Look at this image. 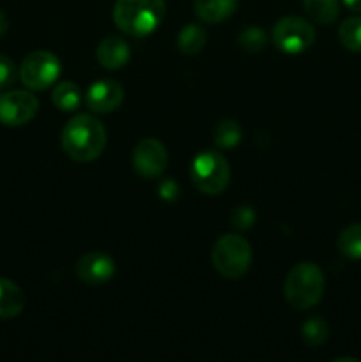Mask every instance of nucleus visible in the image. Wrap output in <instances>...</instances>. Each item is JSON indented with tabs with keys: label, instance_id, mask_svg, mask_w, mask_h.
<instances>
[{
	"label": "nucleus",
	"instance_id": "nucleus-20",
	"mask_svg": "<svg viewBox=\"0 0 361 362\" xmlns=\"http://www.w3.org/2000/svg\"><path fill=\"white\" fill-rule=\"evenodd\" d=\"M243 131L236 120H222L214 127V141L219 148H232L241 141Z\"/></svg>",
	"mask_w": 361,
	"mask_h": 362
},
{
	"label": "nucleus",
	"instance_id": "nucleus-22",
	"mask_svg": "<svg viewBox=\"0 0 361 362\" xmlns=\"http://www.w3.org/2000/svg\"><path fill=\"white\" fill-rule=\"evenodd\" d=\"M239 46L248 53H258L265 46V34L257 27H250L241 32Z\"/></svg>",
	"mask_w": 361,
	"mask_h": 362
},
{
	"label": "nucleus",
	"instance_id": "nucleus-25",
	"mask_svg": "<svg viewBox=\"0 0 361 362\" xmlns=\"http://www.w3.org/2000/svg\"><path fill=\"white\" fill-rule=\"evenodd\" d=\"M159 193H161V197L165 198V200H173V198L177 197V184L173 182V180H165V182L161 184V187H159Z\"/></svg>",
	"mask_w": 361,
	"mask_h": 362
},
{
	"label": "nucleus",
	"instance_id": "nucleus-3",
	"mask_svg": "<svg viewBox=\"0 0 361 362\" xmlns=\"http://www.w3.org/2000/svg\"><path fill=\"white\" fill-rule=\"evenodd\" d=\"M324 274L321 267L311 262L297 264L289 271L283 285L287 303L296 310H308L319 304L324 296Z\"/></svg>",
	"mask_w": 361,
	"mask_h": 362
},
{
	"label": "nucleus",
	"instance_id": "nucleus-7",
	"mask_svg": "<svg viewBox=\"0 0 361 362\" xmlns=\"http://www.w3.org/2000/svg\"><path fill=\"white\" fill-rule=\"evenodd\" d=\"M314 41V27L301 16H285L273 27V42L280 52L289 55L306 52Z\"/></svg>",
	"mask_w": 361,
	"mask_h": 362
},
{
	"label": "nucleus",
	"instance_id": "nucleus-6",
	"mask_svg": "<svg viewBox=\"0 0 361 362\" xmlns=\"http://www.w3.org/2000/svg\"><path fill=\"white\" fill-rule=\"evenodd\" d=\"M60 60L46 49L32 52L23 59L20 66V80L30 90H45L52 87L60 76Z\"/></svg>",
	"mask_w": 361,
	"mask_h": 362
},
{
	"label": "nucleus",
	"instance_id": "nucleus-16",
	"mask_svg": "<svg viewBox=\"0 0 361 362\" xmlns=\"http://www.w3.org/2000/svg\"><path fill=\"white\" fill-rule=\"evenodd\" d=\"M52 101L60 112H74L81 103V90L73 81H60L52 92Z\"/></svg>",
	"mask_w": 361,
	"mask_h": 362
},
{
	"label": "nucleus",
	"instance_id": "nucleus-13",
	"mask_svg": "<svg viewBox=\"0 0 361 362\" xmlns=\"http://www.w3.org/2000/svg\"><path fill=\"white\" fill-rule=\"evenodd\" d=\"M239 0H195L193 11L204 23H219L236 13Z\"/></svg>",
	"mask_w": 361,
	"mask_h": 362
},
{
	"label": "nucleus",
	"instance_id": "nucleus-12",
	"mask_svg": "<svg viewBox=\"0 0 361 362\" xmlns=\"http://www.w3.org/2000/svg\"><path fill=\"white\" fill-rule=\"evenodd\" d=\"M96 59L105 69L117 71L130 60V45L119 35H106L96 49Z\"/></svg>",
	"mask_w": 361,
	"mask_h": 362
},
{
	"label": "nucleus",
	"instance_id": "nucleus-10",
	"mask_svg": "<svg viewBox=\"0 0 361 362\" xmlns=\"http://www.w3.org/2000/svg\"><path fill=\"white\" fill-rule=\"evenodd\" d=\"M115 274V262L110 255L94 251L78 260L76 276L87 285H103Z\"/></svg>",
	"mask_w": 361,
	"mask_h": 362
},
{
	"label": "nucleus",
	"instance_id": "nucleus-8",
	"mask_svg": "<svg viewBox=\"0 0 361 362\" xmlns=\"http://www.w3.org/2000/svg\"><path fill=\"white\" fill-rule=\"evenodd\" d=\"M39 110V101L28 90H11L0 94V122L4 126H23Z\"/></svg>",
	"mask_w": 361,
	"mask_h": 362
},
{
	"label": "nucleus",
	"instance_id": "nucleus-5",
	"mask_svg": "<svg viewBox=\"0 0 361 362\" xmlns=\"http://www.w3.org/2000/svg\"><path fill=\"white\" fill-rule=\"evenodd\" d=\"M191 180L200 193H223L230 180L229 161L218 151H202L191 163Z\"/></svg>",
	"mask_w": 361,
	"mask_h": 362
},
{
	"label": "nucleus",
	"instance_id": "nucleus-14",
	"mask_svg": "<svg viewBox=\"0 0 361 362\" xmlns=\"http://www.w3.org/2000/svg\"><path fill=\"white\" fill-rule=\"evenodd\" d=\"M23 290L11 279L0 278V320L18 317L23 311Z\"/></svg>",
	"mask_w": 361,
	"mask_h": 362
},
{
	"label": "nucleus",
	"instance_id": "nucleus-11",
	"mask_svg": "<svg viewBox=\"0 0 361 362\" xmlns=\"http://www.w3.org/2000/svg\"><path fill=\"white\" fill-rule=\"evenodd\" d=\"M124 101V88L113 80H99L88 87L85 105L96 113H110Z\"/></svg>",
	"mask_w": 361,
	"mask_h": 362
},
{
	"label": "nucleus",
	"instance_id": "nucleus-27",
	"mask_svg": "<svg viewBox=\"0 0 361 362\" xmlns=\"http://www.w3.org/2000/svg\"><path fill=\"white\" fill-rule=\"evenodd\" d=\"M6 30H7V16L0 11V37L6 34Z\"/></svg>",
	"mask_w": 361,
	"mask_h": 362
},
{
	"label": "nucleus",
	"instance_id": "nucleus-4",
	"mask_svg": "<svg viewBox=\"0 0 361 362\" xmlns=\"http://www.w3.org/2000/svg\"><path fill=\"white\" fill-rule=\"evenodd\" d=\"M211 260L216 271L227 279H237L251 265V246L244 237L227 233L212 246Z\"/></svg>",
	"mask_w": 361,
	"mask_h": 362
},
{
	"label": "nucleus",
	"instance_id": "nucleus-18",
	"mask_svg": "<svg viewBox=\"0 0 361 362\" xmlns=\"http://www.w3.org/2000/svg\"><path fill=\"white\" fill-rule=\"evenodd\" d=\"M338 250L343 257L360 260L361 258V223L347 226L338 237Z\"/></svg>",
	"mask_w": 361,
	"mask_h": 362
},
{
	"label": "nucleus",
	"instance_id": "nucleus-19",
	"mask_svg": "<svg viewBox=\"0 0 361 362\" xmlns=\"http://www.w3.org/2000/svg\"><path fill=\"white\" fill-rule=\"evenodd\" d=\"M340 42L354 53H361V16L347 18L338 27Z\"/></svg>",
	"mask_w": 361,
	"mask_h": 362
},
{
	"label": "nucleus",
	"instance_id": "nucleus-9",
	"mask_svg": "<svg viewBox=\"0 0 361 362\" xmlns=\"http://www.w3.org/2000/svg\"><path fill=\"white\" fill-rule=\"evenodd\" d=\"M168 165V152L156 138H144L133 151V168L145 179H156Z\"/></svg>",
	"mask_w": 361,
	"mask_h": 362
},
{
	"label": "nucleus",
	"instance_id": "nucleus-1",
	"mask_svg": "<svg viewBox=\"0 0 361 362\" xmlns=\"http://www.w3.org/2000/svg\"><path fill=\"white\" fill-rule=\"evenodd\" d=\"M60 141L64 152L73 161H94L106 147V129L96 117L81 113L64 126Z\"/></svg>",
	"mask_w": 361,
	"mask_h": 362
},
{
	"label": "nucleus",
	"instance_id": "nucleus-26",
	"mask_svg": "<svg viewBox=\"0 0 361 362\" xmlns=\"http://www.w3.org/2000/svg\"><path fill=\"white\" fill-rule=\"evenodd\" d=\"M343 4L354 13H361V0H343Z\"/></svg>",
	"mask_w": 361,
	"mask_h": 362
},
{
	"label": "nucleus",
	"instance_id": "nucleus-17",
	"mask_svg": "<svg viewBox=\"0 0 361 362\" xmlns=\"http://www.w3.org/2000/svg\"><path fill=\"white\" fill-rule=\"evenodd\" d=\"M303 7L308 16L321 25H329L338 18V0H303Z\"/></svg>",
	"mask_w": 361,
	"mask_h": 362
},
{
	"label": "nucleus",
	"instance_id": "nucleus-21",
	"mask_svg": "<svg viewBox=\"0 0 361 362\" xmlns=\"http://www.w3.org/2000/svg\"><path fill=\"white\" fill-rule=\"evenodd\" d=\"M329 329L328 324L324 322V318L314 317L310 320H306L301 327V336H303V341L310 346H319L328 339Z\"/></svg>",
	"mask_w": 361,
	"mask_h": 362
},
{
	"label": "nucleus",
	"instance_id": "nucleus-2",
	"mask_svg": "<svg viewBox=\"0 0 361 362\" xmlns=\"http://www.w3.org/2000/svg\"><path fill=\"white\" fill-rule=\"evenodd\" d=\"M165 11V0H117L113 6V21L126 35L145 37L159 27Z\"/></svg>",
	"mask_w": 361,
	"mask_h": 362
},
{
	"label": "nucleus",
	"instance_id": "nucleus-24",
	"mask_svg": "<svg viewBox=\"0 0 361 362\" xmlns=\"http://www.w3.org/2000/svg\"><path fill=\"white\" fill-rule=\"evenodd\" d=\"M253 211L248 207H239L234 212V225L239 226V228H248V226L253 225Z\"/></svg>",
	"mask_w": 361,
	"mask_h": 362
},
{
	"label": "nucleus",
	"instance_id": "nucleus-15",
	"mask_svg": "<svg viewBox=\"0 0 361 362\" xmlns=\"http://www.w3.org/2000/svg\"><path fill=\"white\" fill-rule=\"evenodd\" d=\"M205 41H207V35L204 28L200 25L190 23L177 35V48L184 55H197L204 49Z\"/></svg>",
	"mask_w": 361,
	"mask_h": 362
},
{
	"label": "nucleus",
	"instance_id": "nucleus-23",
	"mask_svg": "<svg viewBox=\"0 0 361 362\" xmlns=\"http://www.w3.org/2000/svg\"><path fill=\"white\" fill-rule=\"evenodd\" d=\"M18 71L13 60L6 55H0V88H6L16 81Z\"/></svg>",
	"mask_w": 361,
	"mask_h": 362
}]
</instances>
